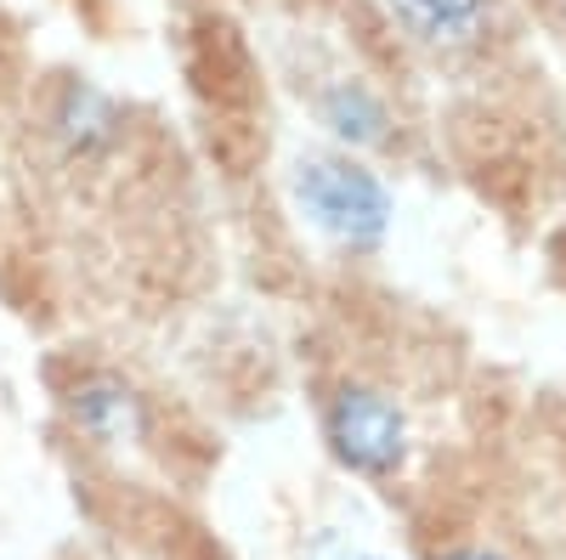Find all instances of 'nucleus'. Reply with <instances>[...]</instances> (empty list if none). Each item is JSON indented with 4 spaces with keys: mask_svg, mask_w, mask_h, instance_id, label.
<instances>
[{
    "mask_svg": "<svg viewBox=\"0 0 566 560\" xmlns=\"http://www.w3.org/2000/svg\"><path fill=\"white\" fill-rule=\"evenodd\" d=\"M283 193H290V210L340 255H374L391 239L397 193L357 154H340V148L295 154L290 170H283Z\"/></svg>",
    "mask_w": 566,
    "mask_h": 560,
    "instance_id": "obj_1",
    "label": "nucleus"
},
{
    "mask_svg": "<svg viewBox=\"0 0 566 560\" xmlns=\"http://www.w3.org/2000/svg\"><path fill=\"white\" fill-rule=\"evenodd\" d=\"M323 447L328 458L340 464L346 476L357 482H397L413 458V425H408V408L374 380H340L335 391L323 397Z\"/></svg>",
    "mask_w": 566,
    "mask_h": 560,
    "instance_id": "obj_2",
    "label": "nucleus"
},
{
    "mask_svg": "<svg viewBox=\"0 0 566 560\" xmlns=\"http://www.w3.org/2000/svg\"><path fill=\"white\" fill-rule=\"evenodd\" d=\"M63 413L91 447H130L148 436V397L114 368H85L63 391Z\"/></svg>",
    "mask_w": 566,
    "mask_h": 560,
    "instance_id": "obj_3",
    "label": "nucleus"
},
{
    "mask_svg": "<svg viewBox=\"0 0 566 560\" xmlns=\"http://www.w3.org/2000/svg\"><path fill=\"white\" fill-rule=\"evenodd\" d=\"M312 114H317V125L328 136H335V148L340 154H357V159L391 148V136H397V114L386 103V91H374L363 74L323 80L317 97H312Z\"/></svg>",
    "mask_w": 566,
    "mask_h": 560,
    "instance_id": "obj_4",
    "label": "nucleus"
},
{
    "mask_svg": "<svg viewBox=\"0 0 566 560\" xmlns=\"http://www.w3.org/2000/svg\"><path fill=\"white\" fill-rule=\"evenodd\" d=\"M45 130H52V142L91 165V159H103L119 148V136H125V108L119 97H108L103 85H91V80H63L52 91V108H45Z\"/></svg>",
    "mask_w": 566,
    "mask_h": 560,
    "instance_id": "obj_5",
    "label": "nucleus"
},
{
    "mask_svg": "<svg viewBox=\"0 0 566 560\" xmlns=\"http://www.w3.org/2000/svg\"><path fill=\"white\" fill-rule=\"evenodd\" d=\"M386 7L424 52H482L499 34V0H386Z\"/></svg>",
    "mask_w": 566,
    "mask_h": 560,
    "instance_id": "obj_6",
    "label": "nucleus"
},
{
    "mask_svg": "<svg viewBox=\"0 0 566 560\" xmlns=\"http://www.w3.org/2000/svg\"><path fill=\"white\" fill-rule=\"evenodd\" d=\"M357 554H363V549H352L335 527H317L312 543H306V560H357Z\"/></svg>",
    "mask_w": 566,
    "mask_h": 560,
    "instance_id": "obj_7",
    "label": "nucleus"
},
{
    "mask_svg": "<svg viewBox=\"0 0 566 560\" xmlns=\"http://www.w3.org/2000/svg\"><path fill=\"white\" fill-rule=\"evenodd\" d=\"M437 560H510V554H499V549H488V543H453V549H442Z\"/></svg>",
    "mask_w": 566,
    "mask_h": 560,
    "instance_id": "obj_8",
    "label": "nucleus"
},
{
    "mask_svg": "<svg viewBox=\"0 0 566 560\" xmlns=\"http://www.w3.org/2000/svg\"><path fill=\"white\" fill-rule=\"evenodd\" d=\"M549 12H555V18L566 23V0H549Z\"/></svg>",
    "mask_w": 566,
    "mask_h": 560,
    "instance_id": "obj_9",
    "label": "nucleus"
},
{
    "mask_svg": "<svg viewBox=\"0 0 566 560\" xmlns=\"http://www.w3.org/2000/svg\"><path fill=\"white\" fill-rule=\"evenodd\" d=\"M357 560H391V554H357Z\"/></svg>",
    "mask_w": 566,
    "mask_h": 560,
    "instance_id": "obj_10",
    "label": "nucleus"
}]
</instances>
